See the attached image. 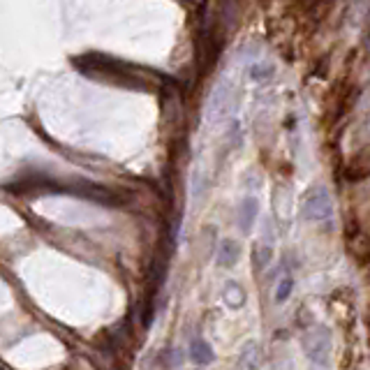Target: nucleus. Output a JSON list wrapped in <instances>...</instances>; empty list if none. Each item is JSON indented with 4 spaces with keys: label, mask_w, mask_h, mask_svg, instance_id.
I'll use <instances>...</instances> for the list:
<instances>
[{
    "label": "nucleus",
    "mask_w": 370,
    "mask_h": 370,
    "mask_svg": "<svg viewBox=\"0 0 370 370\" xmlns=\"http://www.w3.org/2000/svg\"><path fill=\"white\" fill-rule=\"evenodd\" d=\"M331 331L327 327H315L303 333V352L313 363V370H329L331 363Z\"/></svg>",
    "instance_id": "1"
},
{
    "label": "nucleus",
    "mask_w": 370,
    "mask_h": 370,
    "mask_svg": "<svg viewBox=\"0 0 370 370\" xmlns=\"http://www.w3.org/2000/svg\"><path fill=\"white\" fill-rule=\"evenodd\" d=\"M301 217L308 222H329L333 217V199L324 185H313L301 197Z\"/></svg>",
    "instance_id": "2"
},
{
    "label": "nucleus",
    "mask_w": 370,
    "mask_h": 370,
    "mask_svg": "<svg viewBox=\"0 0 370 370\" xmlns=\"http://www.w3.org/2000/svg\"><path fill=\"white\" fill-rule=\"evenodd\" d=\"M231 107V86L220 81L215 86V90L211 92L208 100V121H220V118L227 114Z\"/></svg>",
    "instance_id": "3"
},
{
    "label": "nucleus",
    "mask_w": 370,
    "mask_h": 370,
    "mask_svg": "<svg viewBox=\"0 0 370 370\" xmlns=\"http://www.w3.org/2000/svg\"><path fill=\"white\" fill-rule=\"evenodd\" d=\"M262 368V352L260 345L255 340H248L246 345L241 347L239 363H236V370H260Z\"/></svg>",
    "instance_id": "4"
},
{
    "label": "nucleus",
    "mask_w": 370,
    "mask_h": 370,
    "mask_svg": "<svg viewBox=\"0 0 370 370\" xmlns=\"http://www.w3.org/2000/svg\"><path fill=\"white\" fill-rule=\"evenodd\" d=\"M257 215H260V202H257L255 197H248V199H243L241 206H239V217H236L243 234H248V231L253 229Z\"/></svg>",
    "instance_id": "5"
},
{
    "label": "nucleus",
    "mask_w": 370,
    "mask_h": 370,
    "mask_svg": "<svg viewBox=\"0 0 370 370\" xmlns=\"http://www.w3.org/2000/svg\"><path fill=\"white\" fill-rule=\"evenodd\" d=\"M241 250H239V243H236L234 239H224L220 243V250H217V266H234L236 260H239Z\"/></svg>",
    "instance_id": "6"
},
{
    "label": "nucleus",
    "mask_w": 370,
    "mask_h": 370,
    "mask_svg": "<svg viewBox=\"0 0 370 370\" xmlns=\"http://www.w3.org/2000/svg\"><path fill=\"white\" fill-rule=\"evenodd\" d=\"M190 359L195 363H199V366H206V363L215 359L213 347H211L204 338H193V342H190Z\"/></svg>",
    "instance_id": "7"
},
{
    "label": "nucleus",
    "mask_w": 370,
    "mask_h": 370,
    "mask_svg": "<svg viewBox=\"0 0 370 370\" xmlns=\"http://www.w3.org/2000/svg\"><path fill=\"white\" fill-rule=\"evenodd\" d=\"M253 257H255V269H257V271H260V269H266L269 262H271V257H273V246H271V241H264L262 246H257Z\"/></svg>",
    "instance_id": "8"
},
{
    "label": "nucleus",
    "mask_w": 370,
    "mask_h": 370,
    "mask_svg": "<svg viewBox=\"0 0 370 370\" xmlns=\"http://www.w3.org/2000/svg\"><path fill=\"white\" fill-rule=\"evenodd\" d=\"M292 292H294V278H292V275L280 278V282H278V287H275L273 301H275V303H285L289 296H292Z\"/></svg>",
    "instance_id": "9"
},
{
    "label": "nucleus",
    "mask_w": 370,
    "mask_h": 370,
    "mask_svg": "<svg viewBox=\"0 0 370 370\" xmlns=\"http://www.w3.org/2000/svg\"><path fill=\"white\" fill-rule=\"evenodd\" d=\"M250 75H253L255 81H269V79L273 77V65L260 63V65H255V68L250 70Z\"/></svg>",
    "instance_id": "10"
}]
</instances>
